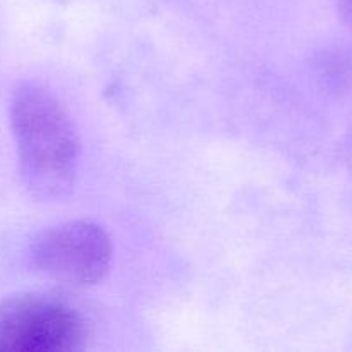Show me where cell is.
Masks as SVG:
<instances>
[{
	"mask_svg": "<svg viewBox=\"0 0 352 352\" xmlns=\"http://www.w3.org/2000/svg\"><path fill=\"white\" fill-rule=\"evenodd\" d=\"M9 116L28 192L40 201L67 198L78 174L79 138L65 107L45 86L21 81Z\"/></svg>",
	"mask_w": 352,
	"mask_h": 352,
	"instance_id": "1",
	"label": "cell"
},
{
	"mask_svg": "<svg viewBox=\"0 0 352 352\" xmlns=\"http://www.w3.org/2000/svg\"><path fill=\"white\" fill-rule=\"evenodd\" d=\"M88 327L67 301L48 294H17L0 302V351L74 352Z\"/></svg>",
	"mask_w": 352,
	"mask_h": 352,
	"instance_id": "2",
	"label": "cell"
},
{
	"mask_svg": "<svg viewBox=\"0 0 352 352\" xmlns=\"http://www.w3.org/2000/svg\"><path fill=\"white\" fill-rule=\"evenodd\" d=\"M31 265L45 277L72 289L103 280L112 263V241L103 227L89 220H71L34 237Z\"/></svg>",
	"mask_w": 352,
	"mask_h": 352,
	"instance_id": "3",
	"label": "cell"
},
{
	"mask_svg": "<svg viewBox=\"0 0 352 352\" xmlns=\"http://www.w3.org/2000/svg\"><path fill=\"white\" fill-rule=\"evenodd\" d=\"M339 6V14L346 24L352 28V0H337Z\"/></svg>",
	"mask_w": 352,
	"mask_h": 352,
	"instance_id": "4",
	"label": "cell"
}]
</instances>
